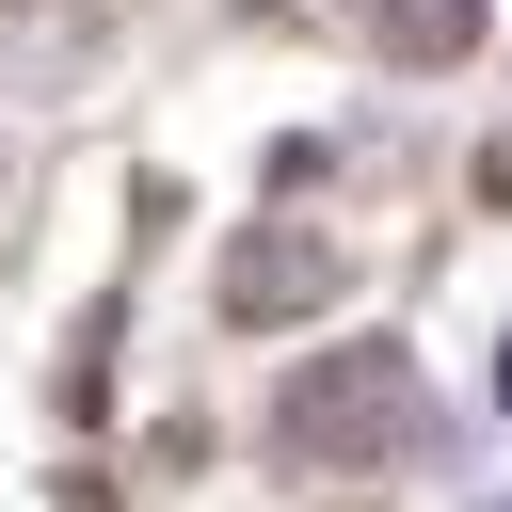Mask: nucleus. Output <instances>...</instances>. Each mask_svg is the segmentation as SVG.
I'll use <instances>...</instances> for the list:
<instances>
[{
    "instance_id": "20e7f679",
    "label": "nucleus",
    "mask_w": 512,
    "mask_h": 512,
    "mask_svg": "<svg viewBox=\"0 0 512 512\" xmlns=\"http://www.w3.org/2000/svg\"><path fill=\"white\" fill-rule=\"evenodd\" d=\"M496 400H512V336H496Z\"/></svg>"
},
{
    "instance_id": "f257e3e1",
    "label": "nucleus",
    "mask_w": 512,
    "mask_h": 512,
    "mask_svg": "<svg viewBox=\"0 0 512 512\" xmlns=\"http://www.w3.org/2000/svg\"><path fill=\"white\" fill-rule=\"evenodd\" d=\"M272 432H288L304 464H384V448H416V368H400V352H320V368L272 400Z\"/></svg>"
},
{
    "instance_id": "7ed1b4c3",
    "label": "nucleus",
    "mask_w": 512,
    "mask_h": 512,
    "mask_svg": "<svg viewBox=\"0 0 512 512\" xmlns=\"http://www.w3.org/2000/svg\"><path fill=\"white\" fill-rule=\"evenodd\" d=\"M480 32V0H384V48L400 64H432V48H464Z\"/></svg>"
},
{
    "instance_id": "39448f33",
    "label": "nucleus",
    "mask_w": 512,
    "mask_h": 512,
    "mask_svg": "<svg viewBox=\"0 0 512 512\" xmlns=\"http://www.w3.org/2000/svg\"><path fill=\"white\" fill-rule=\"evenodd\" d=\"M496 512H512V496H496Z\"/></svg>"
},
{
    "instance_id": "f03ea898",
    "label": "nucleus",
    "mask_w": 512,
    "mask_h": 512,
    "mask_svg": "<svg viewBox=\"0 0 512 512\" xmlns=\"http://www.w3.org/2000/svg\"><path fill=\"white\" fill-rule=\"evenodd\" d=\"M304 288H336L320 240H256V256H240V304H304Z\"/></svg>"
}]
</instances>
